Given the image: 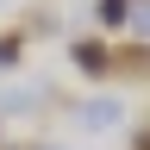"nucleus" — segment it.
Returning <instances> with one entry per match:
<instances>
[{"label": "nucleus", "mask_w": 150, "mask_h": 150, "mask_svg": "<svg viewBox=\"0 0 150 150\" xmlns=\"http://www.w3.org/2000/svg\"><path fill=\"white\" fill-rule=\"evenodd\" d=\"M131 150H150V131L144 125H138V138H131Z\"/></svg>", "instance_id": "obj_6"}, {"label": "nucleus", "mask_w": 150, "mask_h": 150, "mask_svg": "<svg viewBox=\"0 0 150 150\" xmlns=\"http://www.w3.org/2000/svg\"><path fill=\"white\" fill-rule=\"evenodd\" d=\"M69 63L81 69V75H106L112 44H106V38H75V44H69Z\"/></svg>", "instance_id": "obj_2"}, {"label": "nucleus", "mask_w": 150, "mask_h": 150, "mask_svg": "<svg viewBox=\"0 0 150 150\" xmlns=\"http://www.w3.org/2000/svg\"><path fill=\"white\" fill-rule=\"evenodd\" d=\"M112 112H119L112 100H94V106H81V119H88V125H112Z\"/></svg>", "instance_id": "obj_4"}, {"label": "nucleus", "mask_w": 150, "mask_h": 150, "mask_svg": "<svg viewBox=\"0 0 150 150\" xmlns=\"http://www.w3.org/2000/svg\"><path fill=\"white\" fill-rule=\"evenodd\" d=\"M25 56V31H0V69H13Z\"/></svg>", "instance_id": "obj_3"}, {"label": "nucleus", "mask_w": 150, "mask_h": 150, "mask_svg": "<svg viewBox=\"0 0 150 150\" xmlns=\"http://www.w3.org/2000/svg\"><path fill=\"white\" fill-rule=\"evenodd\" d=\"M106 75H112V81H144V38H138V31L119 38V50H112Z\"/></svg>", "instance_id": "obj_1"}, {"label": "nucleus", "mask_w": 150, "mask_h": 150, "mask_svg": "<svg viewBox=\"0 0 150 150\" xmlns=\"http://www.w3.org/2000/svg\"><path fill=\"white\" fill-rule=\"evenodd\" d=\"M100 19H106V25H119V19H131V0H100Z\"/></svg>", "instance_id": "obj_5"}]
</instances>
